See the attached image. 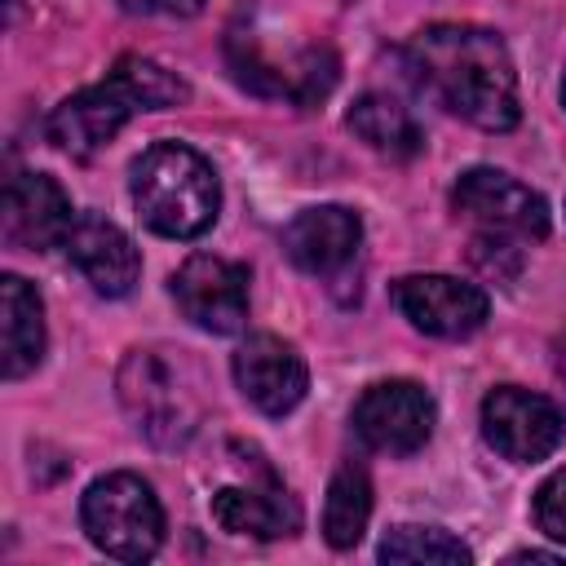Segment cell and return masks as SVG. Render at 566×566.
Returning <instances> with one entry per match:
<instances>
[{"instance_id":"obj_13","label":"cell","mask_w":566,"mask_h":566,"mask_svg":"<svg viewBox=\"0 0 566 566\" xmlns=\"http://www.w3.org/2000/svg\"><path fill=\"white\" fill-rule=\"evenodd\" d=\"M358 243H363V221L340 203L305 208L283 226V252L292 256V265L318 279H340L354 265Z\"/></svg>"},{"instance_id":"obj_10","label":"cell","mask_w":566,"mask_h":566,"mask_svg":"<svg viewBox=\"0 0 566 566\" xmlns=\"http://www.w3.org/2000/svg\"><path fill=\"white\" fill-rule=\"evenodd\" d=\"M137 111H142L137 93L111 71L102 84L71 93V97L49 115V142H53L57 150H66L71 159H88V155H97Z\"/></svg>"},{"instance_id":"obj_11","label":"cell","mask_w":566,"mask_h":566,"mask_svg":"<svg viewBox=\"0 0 566 566\" xmlns=\"http://www.w3.org/2000/svg\"><path fill=\"white\" fill-rule=\"evenodd\" d=\"M4 243L22 248V252H44V248H62L75 212H71V195L62 190L57 177L49 172H18L4 186Z\"/></svg>"},{"instance_id":"obj_15","label":"cell","mask_w":566,"mask_h":566,"mask_svg":"<svg viewBox=\"0 0 566 566\" xmlns=\"http://www.w3.org/2000/svg\"><path fill=\"white\" fill-rule=\"evenodd\" d=\"M62 248H66L71 265L84 274V283L97 296H128L133 283L142 279V256H137L133 239L115 221H106L97 212L75 217V226H71Z\"/></svg>"},{"instance_id":"obj_23","label":"cell","mask_w":566,"mask_h":566,"mask_svg":"<svg viewBox=\"0 0 566 566\" xmlns=\"http://www.w3.org/2000/svg\"><path fill=\"white\" fill-rule=\"evenodd\" d=\"M119 4L146 18H195L203 9V0H119Z\"/></svg>"},{"instance_id":"obj_8","label":"cell","mask_w":566,"mask_h":566,"mask_svg":"<svg viewBox=\"0 0 566 566\" xmlns=\"http://www.w3.org/2000/svg\"><path fill=\"white\" fill-rule=\"evenodd\" d=\"M389 296L411 327L442 336V340L473 336L491 314L486 292L478 283L451 279V274H407L389 287Z\"/></svg>"},{"instance_id":"obj_20","label":"cell","mask_w":566,"mask_h":566,"mask_svg":"<svg viewBox=\"0 0 566 566\" xmlns=\"http://www.w3.org/2000/svg\"><path fill=\"white\" fill-rule=\"evenodd\" d=\"M473 553L442 526H394L385 539H380V562H447V566H460L469 562Z\"/></svg>"},{"instance_id":"obj_6","label":"cell","mask_w":566,"mask_h":566,"mask_svg":"<svg viewBox=\"0 0 566 566\" xmlns=\"http://www.w3.org/2000/svg\"><path fill=\"white\" fill-rule=\"evenodd\" d=\"M438 420L433 398L416 380H376L354 402V433L380 455H411L429 442Z\"/></svg>"},{"instance_id":"obj_1","label":"cell","mask_w":566,"mask_h":566,"mask_svg":"<svg viewBox=\"0 0 566 566\" xmlns=\"http://www.w3.org/2000/svg\"><path fill=\"white\" fill-rule=\"evenodd\" d=\"M407 66L451 115L504 133L517 124V71L504 40L473 22H433L411 35Z\"/></svg>"},{"instance_id":"obj_17","label":"cell","mask_w":566,"mask_h":566,"mask_svg":"<svg viewBox=\"0 0 566 566\" xmlns=\"http://www.w3.org/2000/svg\"><path fill=\"white\" fill-rule=\"evenodd\" d=\"M0 340H4V380H22L27 371L40 367L44 358V305L40 292L18 279L4 274L0 279Z\"/></svg>"},{"instance_id":"obj_16","label":"cell","mask_w":566,"mask_h":566,"mask_svg":"<svg viewBox=\"0 0 566 566\" xmlns=\"http://www.w3.org/2000/svg\"><path fill=\"white\" fill-rule=\"evenodd\" d=\"M212 517L221 531L252 535V539H279L301 526V509L283 491V482H274V473H265V482L221 486L212 495Z\"/></svg>"},{"instance_id":"obj_18","label":"cell","mask_w":566,"mask_h":566,"mask_svg":"<svg viewBox=\"0 0 566 566\" xmlns=\"http://www.w3.org/2000/svg\"><path fill=\"white\" fill-rule=\"evenodd\" d=\"M349 128L371 146V150H380V155H389V159H411L420 146H424V133H420V124L411 119V111L398 102V97H389V93H363V97H354V106H349Z\"/></svg>"},{"instance_id":"obj_14","label":"cell","mask_w":566,"mask_h":566,"mask_svg":"<svg viewBox=\"0 0 566 566\" xmlns=\"http://www.w3.org/2000/svg\"><path fill=\"white\" fill-rule=\"evenodd\" d=\"M119 398L146 438H155V442H181L186 438L190 411L172 385V371L159 363V354L128 349V358L119 367Z\"/></svg>"},{"instance_id":"obj_5","label":"cell","mask_w":566,"mask_h":566,"mask_svg":"<svg viewBox=\"0 0 566 566\" xmlns=\"http://www.w3.org/2000/svg\"><path fill=\"white\" fill-rule=\"evenodd\" d=\"M482 433L504 460L535 464L562 447L566 420L553 398L531 394L522 385H500L482 398Z\"/></svg>"},{"instance_id":"obj_21","label":"cell","mask_w":566,"mask_h":566,"mask_svg":"<svg viewBox=\"0 0 566 566\" xmlns=\"http://www.w3.org/2000/svg\"><path fill=\"white\" fill-rule=\"evenodd\" d=\"M115 75L137 93L142 111H168V106H177V102L190 97V88H186L181 75H172L168 66H159V62H150V57H137V53L119 57V62H115Z\"/></svg>"},{"instance_id":"obj_2","label":"cell","mask_w":566,"mask_h":566,"mask_svg":"<svg viewBox=\"0 0 566 566\" xmlns=\"http://www.w3.org/2000/svg\"><path fill=\"white\" fill-rule=\"evenodd\" d=\"M133 208L164 239H195L217 221L221 186L212 164L181 146L155 142L133 159Z\"/></svg>"},{"instance_id":"obj_25","label":"cell","mask_w":566,"mask_h":566,"mask_svg":"<svg viewBox=\"0 0 566 566\" xmlns=\"http://www.w3.org/2000/svg\"><path fill=\"white\" fill-rule=\"evenodd\" d=\"M562 106H566V75H562Z\"/></svg>"},{"instance_id":"obj_4","label":"cell","mask_w":566,"mask_h":566,"mask_svg":"<svg viewBox=\"0 0 566 566\" xmlns=\"http://www.w3.org/2000/svg\"><path fill=\"white\" fill-rule=\"evenodd\" d=\"M451 203H455L460 217L482 226V234H491V239L531 243V239L548 234V203H544V195H535L531 186H522L517 177H509L500 168H469V172H460V181L451 186Z\"/></svg>"},{"instance_id":"obj_7","label":"cell","mask_w":566,"mask_h":566,"mask_svg":"<svg viewBox=\"0 0 566 566\" xmlns=\"http://www.w3.org/2000/svg\"><path fill=\"white\" fill-rule=\"evenodd\" d=\"M226 57H230V71H234V80L243 88H252L256 97H283L292 106L323 102L332 93V84H336V71H340L336 66V53L327 44H314V49L296 53V62L274 66V62L261 57L256 40L252 35H239V31L226 40Z\"/></svg>"},{"instance_id":"obj_19","label":"cell","mask_w":566,"mask_h":566,"mask_svg":"<svg viewBox=\"0 0 566 566\" xmlns=\"http://www.w3.org/2000/svg\"><path fill=\"white\" fill-rule=\"evenodd\" d=\"M371 517V482L358 464H340L323 500V539L332 548H354Z\"/></svg>"},{"instance_id":"obj_24","label":"cell","mask_w":566,"mask_h":566,"mask_svg":"<svg viewBox=\"0 0 566 566\" xmlns=\"http://www.w3.org/2000/svg\"><path fill=\"white\" fill-rule=\"evenodd\" d=\"M557 371H562V380H566V332H562V340H557Z\"/></svg>"},{"instance_id":"obj_9","label":"cell","mask_w":566,"mask_h":566,"mask_svg":"<svg viewBox=\"0 0 566 566\" xmlns=\"http://www.w3.org/2000/svg\"><path fill=\"white\" fill-rule=\"evenodd\" d=\"M172 296L181 314L212 336H230L248 323V270L239 261L195 252L172 274Z\"/></svg>"},{"instance_id":"obj_22","label":"cell","mask_w":566,"mask_h":566,"mask_svg":"<svg viewBox=\"0 0 566 566\" xmlns=\"http://www.w3.org/2000/svg\"><path fill=\"white\" fill-rule=\"evenodd\" d=\"M535 526H539L548 539L566 544V464L553 469V473L539 482V491H535Z\"/></svg>"},{"instance_id":"obj_12","label":"cell","mask_w":566,"mask_h":566,"mask_svg":"<svg viewBox=\"0 0 566 566\" xmlns=\"http://www.w3.org/2000/svg\"><path fill=\"white\" fill-rule=\"evenodd\" d=\"M234 385L239 394L265 411V416H287L305 389H310V371H305V358L283 340V336H270V332H256L248 336L239 349H234Z\"/></svg>"},{"instance_id":"obj_3","label":"cell","mask_w":566,"mask_h":566,"mask_svg":"<svg viewBox=\"0 0 566 566\" xmlns=\"http://www.w3.org/2000/svg\"><path fill=\"white\" fill-rule=\"evenodd\" d=\"M80 522L88 539L115 562H146L164 544V509L146 478L106 473L80 500Z\"/></svg>"}]
</instances>
